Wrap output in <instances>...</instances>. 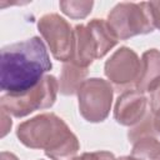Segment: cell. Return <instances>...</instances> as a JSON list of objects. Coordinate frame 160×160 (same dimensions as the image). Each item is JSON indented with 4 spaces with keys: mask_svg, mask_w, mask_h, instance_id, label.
I'll use <instances>...</instances> for the list:
<instances>
[{
    "mask_svg": "<svg viewBox=\"0 0 160 160\" xmlns=\"http://www.w3.org/2000/svg\"><path fill=\"white\" fill-rule=\"evenodd\" d=\"M152 115H154V128H155V131H156V134L160 135V108L155 112H152Z\"/></svg>",
    "mask_w": 160,
    "mask_h": 160,
    "instance_id": "cell-20",
    "label": "cell"
},
{
    "mask_svg": "<svg viewBox=\"0 0 160 160\" xmlns=\"http://www.w3.org/2000/svg\"><path fill=\"white\" fill-rule=\"evenodd\" d=\"M52 68L44 41L39 36L1 49L0 88L5 94H22L35 88Z\"/></svg>",
    "mask_w": 160,
    "mask_h": 160,
    "instance_id": "cell-1",
    "label": "cell"
},
{
    "mask_svg": "<svg viewBox=\"0 0 160 160\" xmlns=\"http://www.w3.org/2000/svg\"><path fill=\"white\" fill-rule=\"evenodd\" d=\"M141 71V59L138 54L128 48H119L112 55L105 61L104 72L112 88L119 91L130 90L135 88Z\"/></svg>",
    "mask_w": 160,
    "mask_h": 160,
    "instance_id": "cell-7",
    "label": "cell"
},
{
    "mask_svg": "<svg viewBox=\"0 0 160 160\" xmlns=\"http://www.w3.org/2000/svg\"><path fill=\"white\" fill-rule=\"evenodd\" d=\"M86 26L89 28L98 48V59L104 58L116 44L118 38L110 29L109 24L104 19H92L90 20Z\"/></svg>",
    "mask_w": 160,
    "mask_h": 160,
    "instance_id": "cell-12",
    "label": "cell"
},
{
    "mask_svg": "<svg viewBox=\"0 0 160 160\" xmlns=\"http://www.w3.org/2000/svg\"><path fill=\"white\" fill-rule=\"evenodd\" d=\"M89 74L88 68H81L71 61L64 62L60 79H59V91L62 95H74L78 94L79 88L86 80Z\"/></svg>",
    "mask_w": 160,
    "mask_h": 160,
    "instance_id": "cell-11",
    "label": "cell"
},
{
    "mask_svg": "<svg viewBox=\"0 0 160 160\" xmlns=\"http://www.w3.org/2000/svg\"><path fill=\"white\" fill-rule=\"evenodd\" d=\"M12 126V121L10 119V115L1 109V138H4L11 129Z\"/></svg>",
    "mask_w": 160,
    "mask_h": 160,
    "instance_id": "cell-19",
    "label": "cell"
},
{
    "mask_svg": "<svg viewBox=\"0 0 160 160\" xmlns=\"http://www.w3.org/2000/svg\"><path fill=\"white\" fill-rule=\"evenodd\" d=\"M19 141L29 149H41L51 160H74L80 150L78 136L54 112L39 114L16 128Z\"/></svg>",
    "mask_w": 160,
    "mask_h": 160,
    "instance_id": "cell-2",
    "label": "cell"
},
{
    "mask_svg": "<svg viewBox=\"0 0 160 160\" xmlns=\"http://www.w3.org/2000/svg\"><path fill=\"white\" fill-rule=\"evenodd\" d=\"M79 112L89 122L104 121L111 110L114 88L101 78L86 79L78 90Z\"/></svg>",
    "mask_w": 160,
    "mask_h": 160,
    "instance_id": "cell-5",
    "label": "cell"
},
{
    "mask_svg": "<svg viewBox=\"0 0 160 160\" xmlns=\"http://www.w3.org/2000/svg\"><path fill=\"white\" fill-rule=\"evenodd\" d=\"M95 59H98V48L89 28L86 24L74 26V49L70 61L81 68H89Z\"/></svg>",
    "mask_w": 160,
    "mask_h": 160,
    "instance_id": "cell-9",
    "label": "cell"
},
{
    "mask_svg": "<svg viewBox=\"0 0 160 160\" xmlns=\"http://www.w3.org/2000/svg\"><path fill=\"white\" fill-rule=\"evenodd\" d=\"M38 30L46 41L52 56L62 62L72 58L74 28L59 14H45L38 20Z\"/></svg>",
    "mask_w": 160,
    "mask_h": 160,
    "instance_id": "cell-6",
    "label": "cell"
},
{
    "mask_svg": "<svg viewBox=\"0 0 160 160\" xmlns=\"http://www.w3.org/2000/svg\"><path fill=\"white\" fill-rule=\"evenodd\" d=\"M59 92V81L54 75H45L32 89L22 94H4L0 106L14 118H24L36 110L51 108Z\"/></svg>",
    "mask_w": 160,
    "mask_h": 160,
    "instance_id": "cell-3",
    "label": "cell"
},
{
    "mask_svg": "<svg viewBox=\"0 0 160 160\" xmlns=\"http://www.w3.org/2000/svg\"><path fill=\"white\" fill-rule=\"evenodd\" d=\"M156 131L154 128V115L151 110L148 111V114L134 126H131L128 131V139L131 144L136 142L140 139L148 138V136H155Z\"/></svg>",
    "mask_w": 160,
    "mask_h": 160,
    "instance_id": "cell-15",
    "label": "cell"
},
{
    "mask_svg": "<svg viewBox=\"0 0 160 160\" xmlns=\"http://www.w3.org/2000/svg\"><path fill=\"white\" fill-rule=\"evenodd\" d=\"M160 78V51L149 49L141 55V71L135 89L140 92L148 91L149 86Z\"/></svg>",
    "mask_w": 160,
    "mask_h": 160,
    "instance_id": "cell-10",
    "label": "cell"
},
{
    "mask_svg": "<svg viewBox=\"0 0 160 160\" xmlns=\"http://www.w3.org/2000/svg\"><path fill=\"white\" fill-rule=\"evenodd\" d=\"M148 5H149V10H150V15H151L154 28L160 30V0L148 1Z\"/></svg>",
    "mask_w": 160,
    "mask_h": 160,
    "instance_id": "cell-18",
    "label": "cell"
},
{
    "mask_svg": "<svg viewBox=\"0 0 160 160\" xmlns=\"http://www.w3.org/2000/svg\"><path fill=\"white\" fill-rule=\"evenodd\" d=\"M118 160H138V159H135V158H132L131 155H129V156H121V158H119Z\"/></svg>",
    "mask_w": 160,
    "mask_h": 160,
    "instance_id": "cell-22",
    "label": "cell"
},
{
    "mask_svg": "<svg viewBox=\"0 0 160 160\" xmlns=\"http://www.w3.org/2000/svg\"><path fill=\"white\" fill-rule=\"evenodd\" d=\"M106 21L118 40L145 35L152 32L155 29L148 1L119 2L110 10Z\"/></svg>",
    "mask_w": 160,
    "mask_h": 160,
    "instance_id": "cell-4",
    "label": "cell"
},
{
    "mask_svg": "<svg viewBox=\"0 0 160 160\" xmlns=\"http://www.w3.org/2000/svg\"><path fill=\"white\" fill-rule=\"evenodd\" d=\"M131 156L138 160H160V141L155 136H148L132 144Z\"/></svg>",
    "mask_w": 160,
    "mask_h": 160,
    "instance_id": "cell-13",
    "label": "cell"
},
{
    "mask_svg": "<svg viewBox=\"0 0 160 160\" xmlns=\"http://www.w3.org/2000/svg\"><path fill=\"white\" fill-rule=\"evenodd\" d=\"M0 159H1V160H19V158H18L15 154L9 152V151H1Z\"/></svg>",
    "mask_w": 160,
    "mask_h": 160,
    "instance_id": "cell-21",
    "label": "cell"
},
{
    "mask_svg": "<svg viewBox=\"0 0 160 160\" xmlns=\"http://www.w3.org/2000/svg\"><path fill=\"white\" fill-rule=\"evenodd\" d=\"M74 160H118V159L110 151L99 150V151H91V152H82L81 155L76 156Z\"/></svg>",
    "mask_w": 160,
    "mask_h": 160,
    "instance_id": "cell-17",
    "label": "cell"
},
{
    "mask_svg": "<svg viewBox=\"0 0 160 160\" xmlns=\"http://www.w3.org/2000/svg\"><path fill=\"white\" fill-rule=\"evenodd\" d=\"M148 99L144 92L136 89H130L116 99L114 106V119L118 124L124 126H134L138 124L149 111Z\"/></svg>",
    "mask_w": 160,
    "mask_h": 160,
    "instance_id": "cell-8",
    "label": "cell"
},
{
    "mask_svg": "<svg viewBox=\"0 0 160 160\" xmlns=\"http://www.w3.org/2000/svg\"><path fill=\"white\" fill-rule=\"evenodd\" d=\"M148 92L150 94V110L155 112L160 108V78L149 86Z\"/></svg>",
    "mask_w": 160,
    "mask_h": 160,
    "instance_id": "cell-16",
    "label": "cell"
},
{
    "mask_svg": "<svg viewBox=\"0 0 160 160\" xmlns=\"http://www.w3.org/2000/svg\"><path fill=\"white\" fill-rule=\"evenodd\" d=\"M60 10L62 14L69 16L70 19H85L94 6V1L91 0H62L59 2Z\"/></svg>",
    "mask_w": 160,
    "mask_h": 160,
    "instance_id": "cell-14",
    "label": "cell"
}]
</instances>
